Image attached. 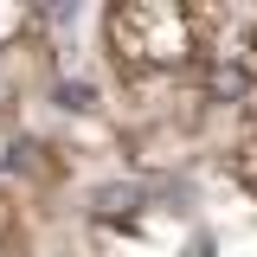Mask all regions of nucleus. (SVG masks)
<instances>
[{
  "label": "nucleus",
  "instance_id": "3",
  "mask_svg": "<svg viewBox=\"0 0 257 257\" xmlns=\"http://www.w3.org/2000/svg\"><path fill=\"white\" fill-rule=\"evenodd\" d=\"M0 206H7V187H0Z\"/></svg>",
  "mask_w": 257,
  "mask_h": 257
},
{
  "label": "nucleus",
  "instance_id": "1",
  "mask_svg": "<svg viewBox=\"0 0 257 257\" xmlns=\"http://www.w3.org/2000/svg\"><path fill=\"white\" fill-rule=\"evenodd\" d=\"M103 32H109V52L122 58L128 77H142V64L148 71H174V64H187L199 52L187 7H116L103 20Z\"/></svg>",
  "mask_w": 257,
  "mask_h": 257
},
{
  "label": "nucleus",
  "instance_id": "2",
  "mask_svg": "<svg viewBox=\"0 0 257 257\" xmlns=\"http://www.w3.org/2000/svg\"><path fill=\"white\" fill-rule=\"evenodd\" d=\"M142 206H148V187H142V180H103V187L90 193L96 219H135Z\"/></svg>",
  "mask_w": 257,
  "mask_h": 257
}]
</instances>
